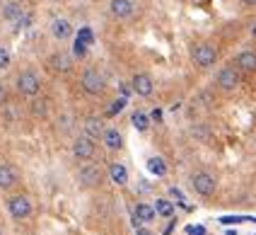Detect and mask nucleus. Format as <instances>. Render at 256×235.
Returning <instances> with one entry per match:
<instances>
[{
	"label": "nucleus",
	"instance_id": "aec40b11",
	"mask_svg": "<svg viewBox=\"0 0 256 235\" xmlns=\"http://www.w3.org/2000/svg\"><path fill=\"white\" fill-rule=\"evenodd\" d=\"M148 170H150L152 175H157V177L167 175V165H164L162 158H150V160H148Z\"/></svg>",
	"mask_w": 256,
	"mask_h": 235
},
{
	"label": "nucleus",
	"instance_id": "2f4dec72",
	"mask_svg": "<svg viewBox=\"0 0 256 235\" xmlns=\"http://www.w3.org/2000/svg\"><path fill=\"white\" fill-rule=\"evenodd\" d=\"M0 235H2V233H0Z\"/></svg>",
	"mask_w": 256,
	"mask_h": 235
},
{
	"label": "nucleus",
	"instance_id": "f3484780",
	"mask_svg": "<svg viewBox=\"0 0 256 235\" xmlns=\"http://www.w3.org/2000/svg\"><path fill=\"white\" fill-rule=\"evenodd\" d=\"M70 66H72V61L68 54H54V56H51V68L58 71V73H68Z\"/></svg>",
	"mask_w": 256,
	"mask_h": 235
},
{
	"label": "nucleus",
	"instance_id": "9b49d317",
	"mask_svg": "<svg viewBox=\"0 0 256 235\" xmlns=\"http://www.w3.org/2000/svg\"><path fill=\"white\" fill-rule=\"evenodd\" d=\"M109 10H112V15L116 20H128V17L133 15V3L130 0H112L109 3Z\"/></svg>",
	"mask_w": 256,
	"mask_h": 235
},
{
	"label": "nucleus",
	"instance_id": "1a4fd4ad",
	"mask_svg": "<svg viewBox=\"0 0 256 235\" xmlns=\"http://www.w3.org/2000/svg\"><path fill=\"white\" fill-rule=\"evenodd\" d=\"M0 15H2V20H8V22L22 25V20H24V10H22V5H20V3H2Z\"/></svg>",
	"mask_w": 256,
	"mask_h": 235
},
{
	"label": "nucleus",
	"instance_id": "b1692460",
	"mask_svg": "<svg viewBox=\"0 0 256 235\" xmlns=\"http://www.w3.org/2000/svg\"><path fill=\"white\" fill-rule=\"evenodd\" d=\"M72 54H75L78 59H82V56H87V44H85V42H80V39H75V46H72Z\"/></svg>",
	"mask_w": 256,
	"mask_h": 235
},
{
	"label": "nucleus",
	"instance_id": "7c9ffc66",
	"mask_svg": "<svg viewBox=\"0 0 256 235\" xmlns=\"http://www.w3.org/2000/svg\"><path fill=\"white\" fill-rule=\"evenodd\" d=\"M138 235H150V233L148 230H138Z\"/></svg>",
	"mask_w": 256,
	"mask_h": 235
},
{
	"label": "nucleus",
	"instance_id": "ddd939ff",
	"mask_svg": "<svg viewBox=\"0 0 256 235\" xmlns=\"http://www.w3.org/2000/svg\"><path fill=\"white\" fill-rule=\"evenodd\" d=\"M82 131H85L87 138L97 141V138H100L102 133H104V124H102V119L90 117V119H85V124H82Z\"/></svg>",
	"mask_w": 256,
	"mask_h": 235
},
{
	"label": "nucleus",
	"instance_id": "cd10ccee",
	"mask_svg": "<svg viewBox=\"0 0 256 235\" xmlns=\"http://www.w3.org/2000/svg\"><path fill=\"white\" fill-rule=\"evenodd\" d=\"M5 100H8V92H5V88H2V85H0V107H2V104H5Z\"/></svg>",
	"mask_w": 256,
	"mask_h": 235
},
{
	"label": "nucleus",
	"instance_id": "7ed1b4c3",
	"mask_svg": "<svg viewBox=\"0 0 256 235\" xmlns=\"http://www.w3.org/2000/svg\"><path fill=\"white\" fill-rule=\"evenodd\" d=\"M80 85H82V90H85L87 95H100L102 90H104V75L100 71H94V68H90V71L82 73Z\"/></svg>",
	"mask_w": 256,
	"mask_h": 235
},
{
	"label": "nucleus",
	"instance_id": "f257e3e1",
	"mask_svg": "<svg viewBox=\"0 0 256 235\" xmlns=\"http://www.w3.org/2000/svg\"><path fill=\"white\" fill-rule=\"evenodd\" d=\"M8 211H10V216L14 220H27L32 216V211H34V206L29 201V196H22V194H17L12 196L10 201H8Z\"/></svg>",
	"mask_w": 256,
	"mask_h": 235
},
{
	"label": "nucleus",
	"instance_id": "4468645a",
	"mask_svg": "<svg viewBox=\"0 0 256 235\" xmlns=\"http://www.w3.org/2000/svg\"><path fill=\"white\" fill-rule=\"evenodd\" d=\"M102 138H104V146L109 148V150H118V148L124 146V138H121V133L116 131V129H104Z\"/></svg>",
	"mask_w": 256,
	"mask_h": 235
},
{
	"label": "nucleus",
	"instance_id": "9d476101",
	"mask_svg": "<svg viewBox=\"0 0 256 235\" xmlns=\"http://www.w3.org/2000/svg\"><path fill=\"white\" fill-rule=\"evenodd\" d=\"M133 90H136L140 97H150L152 90H155V83H152V78L148 73H138L133 78Z\"/></svg>",
	"mask_w": 256,
	"mask_h": 235
},
{
	"label": "nucleus",
	"instance_id": "dca6fc26",
	"mask_svg": "<svg viewBox=\"0 0 256 235\" xmlns=\"http://www.w3.org/2000/svg\"><path fill=\"white\" fill-rule=\"evenodd\" d=\"M14 182H17V175H14V170L10 167V165L0 162V189H10Z\"/></svg>",
	"mask_w": 256,
	"mask_h": 235
},
{
	"label": "nucleus",
	"instance_id": "5701e85b",
	"mask_svg": "<svg viewBox=\"0 0 256 235\" xmlns=\"http://www.w3.org/2000/svg\"><path fill=\"white\" fill-rule=\"evenodd\" d=\"M78 39H80V42H85V44L90 46L92 42H94V34H92V30H90V27H82V30H80V34H78Z\"/></svg>",
	"mask_w": 256,
	"mask_h": 235
},
{
	"label": "nucleus",
	"instance_id": "f03ea898",
	"mask_svg": "<svg viewBox=\"0 0 256 235\" xmlns=\"http://www.w3.org/2000/svg\"><path fill=\"white\" fill-rule=\"evenodd\" d=\"M17 90H20L22 95H27V97L39 95V90H42V80H39V75L32 73V71L20 73V78H17Z\"/></svg>",
	"mask_w": 256,
	"mask_h": 235
},
{
	"label": "nucleus",
	"instance_id": "bb28decb",
	"mask_svg": "<svg viewBox=\"0 0 256 235\" xmlns=\"http://www.w3.org/2000/svg\"><path fill=\"white\" fill-rule=\"evenodd\" d=\"M34 114H36V117H44V114H46V102H34Z\"/></svg>",
	"mask_w": 256,
	"mask_h": 235
},
{
	"label": "nucleus",
	"instance_id": "f8f14e48",
	"mask_svg": "<svg viewBox=\"0 0 256 235\" xmlns=\"http://www.w3.org/2000/svg\"><path fill=\"white\" fill-rule=\"evenodd\" d=\"M51 34H54V39H70V34H72V27H70V22L68 20H54L51 22Z\"/></svg>",
	"mask_w": 256,
	"mask_h": 235
},
{
	"label": "nucleus",
	"instance_id": "a878e982",
	"mask_svg": "<svg viewBox=\"0 0 256 235\" xmlns=\"http://www.w3.org/2000/svg\"><path fill=\"white\" fill-rule=\"evenodd\" d=\"M8 66H10V54L0 46V71H2V68H8Z\"/></svg>",
	"mask_w": 256,
	"mask_h": 235
},
{
	"label": "nucleus",
	"instance_id": "6ab92c4d",
	"mask_svg": "<svg viewBox=\"0 0 256 235\" xmlns=\"http://www.w3.org/2000/svg\"><path fill=\"white\" fill-rule=\"evenodd\" d=\"M109 172H112V179H114L116 184H126L128 182V172H126V167H124L121 162H114Z\"/></svg>",
	"mask_w": 256,
	"mask_h": 235
},
{
	"label": "nucleus",
	"instance_id": "c756f323",
	"mask_svg": "<svg viewBox=\"0 0 256 235\" xmlns=\"http://www.w3.org/2000/svg\"><path fill=\"white\" fill-rule=\"evenodd\" d=\"M242 3H246V5H256V0H242Z\"/></svg>",
	"mask_w": 256,
	"mask_h": 235
},
{
	"label": "nucleus",
	"instance_id": "4be33fe9",
	"mask_svg": "<svg viewBox=\"0 0 256 235\" xmlns=\"http://www.w3.org/2000/svg\"><path fill=\"white\" fill-rule=\"evenodd\" d=\"M130 121H133V126H136L138 131H148V126H150V119L145 117L142 112H136V114H133V119H130Z\"/></svg>",
	"mask_w": 256,
	"mask_h": 235
},
{
	"label": "nucleus",
	"instance_id": "c85d7f7f",
	"mask_svg": "<svg viewBox=\"0 0 256 235\" xmlns=\"http://www.w3.org/2000/svg\"><path fill=\"white\" fill-rule=\"evenodd\" d=\"M152 119H155V121H160V119H162V112H160V109H155V112H152Z\"/></svg>",
	"mask_w": 256,
	"mask_h": 235
},
{
	"label": "nucleus",
	"instance_id": "393cba45",
	"mask_svg": "<svg viewBox=\"0 0 256 235\" xmlns=\"http://www.w3.org/2000/svg\"><path fill=\"white\" fill-rule=\"evenodd\" d=\"M124 107H126V100H116V102H112V107H109V117L118 114V112H121Z\"/></svg>",
	"mask_w": 256,
	"mask_h": 235
},
{
	"label": "nucleus",
	"instance_id": "2eb2a0df",
	"mask_svg": "<svg viewBox=\"0 0 256 235\" xmlns=\"http://www.w3.org/2000/svg\"><path fill=\"white\" fill-rule=\"evenodd\" d=\"M237 66H240V71L254 73L256 71V54L254 51H242V54L237 56Z\"/></svg>",
	"mask_w": 256,
	"mask_h": 235
},
{
	"label": "nucleus",
	"instance_id": "39448f33",
	"mask_svg": "<svg viewBox=\"0 0 256 235\" xmlns=\"http://www.w3.org/2000/svg\"><path fill=\"white\" fill-rule=\"evenodd\" d=\"M218 59V51H215L213 44H198L194 49V63L198 68H210Z\"/></svg>",
	"mask_w": 256,
	"mask_h": 235
},
{
	"label": "nucleus",
	"instance_id": "423d86ee",
	"mask_svg": "<svg viewBox=\"0 0 256 235\" xmlns=\"http://www.w3.org/2000/svg\"><path fill=\"white\" fill-rule=\"evenodd\" d=\"M191 184H194V189L198 191L200 196H210L218 187V182H215L213 175H208V172H196V175L191 177Z\"/></svg>",
	"mask_w": 256,
	"mask_h": 235
},
{
	"label": "nucleus",
	"instance_id": "20e7f679",
	"mask_svg": "<svg viewBox=\"0 0 256 235\" xmlns=\"http://www.w3.org/2000/svg\"><path fill=\"white\" fill-rule=\"evenodd\" d=\"M94 153H97V148H94V141H92V138L78 136V138L72 141V155H75L78 160H92Z\"/></svg>",
	"mask_w": 256,
	"mask_h": 235
},
{
	"label": "nucleus",
	"instance_id": "a211bd4d",
	"mask_svg": "<svg viewBox=\"0 0 256 235\" xmlns=\"http://www.w3.org/2000/svg\"><path fill=\"white\" fill-rule=\"evenodd\" d=\"M155 218V208L148 204H138L136 206V220H140V223H150V220Z\"/></svg>",
	"mask_w": 256,
	"mask_h": 235
},
{
	"label": "nucleus",
	"instance_id": "412c9836",
	"mask_svg": "<svg viewBox=\"0 0 256 235\" xmlns=\"http://www.w3.org/2000/svg\"><path fill=\"white\" fill-rule=\"evenodd\" d=\"M152 208H155L157 216H164V218H170L172 213H174V206H172V201H167V199H157Z\"/></svg>",
	"mask_w": 256,
	"mask_h": 235
},
{
	"label": "nucleus",
	"instance_id": "0eeeda50",
	"mask_svg": "<svg viewBox=\"0 0 256 235\" xmlns=\"http://www.w3.org/2000/svg\"><path fill=\"white\" fill-rule=\"evenodd\" d=\"M78 179H80V184H82V187H94V184H100L102 182L100 165H85V167H80Z\"/></svg>",
	"mask_w": 256,
	"mask_h": 235
},
{
	"label": "nucleus",
	"instance_id": "6e6552de",
	"mask_svg": "<svg viewBox=\"0 0 256 235\" xmlns=\"http://www.w3.org/2000/svg\"><path fill=\"white\" fill-rule=\"evenodd\" d=\"M237 85H240V73L234 68H222L218 75V88L225 90V92H232Z\"/></svg>",
	"mask_w": 256,
	"mask_h": 235
}]
</instances>
